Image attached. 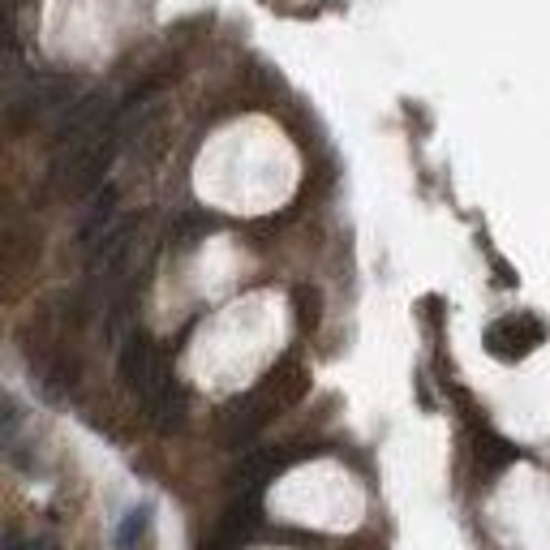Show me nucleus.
Here are the masks:
<instances>
[{
  "label": "nucleus",
  "mask_w": 550,
  "mask_h": 550,
  "mask_svg": "<svg viewBox=\"0 0 550 550\" xmlns=\"http://www.w3.org/2000/svg\"><path fill=\"white\" fill-rule=\"evenodd\" d=\"M121 379H125V387H129V392H134L142 404H147V400L159 392V387L172 379L168 361L159 357V349H155L151 336L134 331V336L125 340V349H121Z\"/></svg>",
  "instance_id": "obj_1"
},
{
  "label": "nucleus",
  "mask_w": 550,
  "mask_h": 550,
  "mask_svg": "<svg viewBox=\"0 0 550 550\" xmlns=\"http://www.w3.org/2000/svg\"><path fill=\"white\" fill-rule=\"evenodd\" d=\"M542 340H546V331H542L538 314H508V318H499V323L486 327V353L499 357V361L529 357Z\"/></svg>",
  "instance_id": "obj_2"
},
{
  "label": "nucleus",
  "mask_w": 550,
  "mask_h": 550,
  "mask_svg": "<svg viewBox=\"0 0 550 550\" xmlns=\"http://www.w3.org/2000/svg\"><path fill=\"white\" fill-rule=\"evenodd\" d=\"M151 520H155V503H138V508H129L125 520L117 525V550H138L147 542L151 533Z\"/></svg>",
  "instance_id": "obj_3"
},
{
  "label": "nucleus",
  "mask_w": 550,
  "mask_h": 550,
  "mask_svg": "<svg viewBox=\"0 0 550 550\" xmlns=\"http://www.w3.org/2000/svg\"><path fill=\"white\" fill-rule=\"evenodd\" d=\"M275 465H280V456H275V452H258V456H250V460H245V465L237 469L233 486H237V490H254V486H263L267 477L275 473Z\"/></svg>",
  "instance_id": "obj_4"
},
{
  "label": "nucleus",
  "mask_w": 550,
  "mask_h": 550,
  "mask_svg": "<svg viewBox=\"0 0 550 550\" xmlns=\"http://www.w3.org/2000/svg\"><path fill=\"white\" fill-rule=\"evenodd\" d=\"M18 550H61V546L48 533H35V538H18Z\"/></svg>",
  "instance_id": "obj_5"
}]
</instances>
